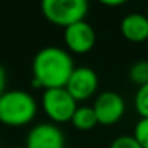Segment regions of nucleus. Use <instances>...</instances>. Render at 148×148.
<instances>
[{"label":"nucleus","instance_id":"obj_18","mask_svg":"<svg viewBox=\"0 0 148 148\" xmlns=\"http://www.w3.org/2000/svg\"><path fill=\"white\" fill-rule=\"evenodd\" d=\"M64 148H70V147H64Z\"/></svg>","mask_w":148,"mask_h":148},{"label":"nucleus","instance_id":"obj_5","mask_svg":"<svg viewBox=\"0 0 148 148\" xmlns=\"http://www.w3.org/2000/svg\"><path fill=\"white\" fill-rule=\"evenodd\" d=\"M97 123L102 126H113L123 118L126 112V102L116 91H103L96 97L92 105Z\"/></svg>","mask_w":148,"mask_h":148},{"label":"nucleus","instance_id":"obj_17","mask_svg":"<svg viewBox=\"0 0 148 148\" xmlns=\"http://www.w3.org/2000/svg\"><path fill=\"white\" fill-rule=\"evenodd\" d=\"M14 148H26V147H14Z\"/></svg>","mask_w":148,"mask_h":148},{"label":"nucleus","instance_id":"obj_2","mask_svg":"<svg viewBox=\"0 0 148 148\" xmlns=\"http://www.w3.org/2000/svg\"><path fill=\"white\" fill-rule=\"evenodd\" d=\"M38 103L30 92L7 89L0 96V123L10 127H23L34 121Z\"/></svg>","mask_w":148,"mask_h":148},{"label":"nucleus","instance_id":"obj_19","mask_svg":"<svg viewBox=\"0 0 148 148\" xmlns=\"http://www.w3.org/2000/svg\"><path fill=\"white\" fill-rule=\"evenodd\" d=\"M147 16H148V11H147Z\"/></svg>","mask_w":148,"mask_h":148},{"label":"nucleus","instance_id":"obj_3","mask_svg":"<svg viewBox=\"0 0 148 148\" xmlns=\"http://www.w3.org/2000/svg\"><path fill=\"white\" fill-rule=\"evenodd\" d=\"M42 14L51 24L69 27L78 21H84L89 10L88 0H40Z\"/></svg>","mask_w":148,"mask_h":148},{"label":"nucleus","instance_id":"obj_8","mask_svg":"<svg viewBox=\"0 0 148 148\" xmlns=\"http://www.w3.org/2000/svg\"><path fill=\"white\" fill-rule=\"evenodd\" d=\"M65 137L54 123H38L26 137V148H64Z\"/></svg>","mask_w":148,"mask_h":148},{"label":"nucleus","instance_id":"obj_10","mask_svg":"<svg viewBox=\"0 0 148 148\" xmlns=\"http://www.w3.org/2000/svg\"><path fill=\"white\" fill-rule=\"evenodd\" d=\"M72 124L78 131H89L97 123V116L92 107H78L72 116Z\"/></svg>","mask_w":148,"mask_h":148},{"label":"nucleus","instance_id":"obj_4","mask_svg":"<svg viewBox=\"0 0 148 148\" xmlns=\"http://www.w3.org/2000/svg\"><path fill=\"white\" fill-rule=\"evenodd\" d=\"M77 103L78 102L65 88L45 89L42 94V108L54 124H64L72 121V116L78 108Z\"/></svg>","mask_w":148,"mask_h":148},{"label":"nucleus","instance_id":"obj_14","mask_svg":"<svg viewBox=\"0 0 148 148\" xmlns=\"http://www.w3.org/2000/svg\"><path fill=\"white\" fill-rule=\"evenodd\" d=\"M110 148H142L134 135H119L112 142Z\"/></svg>","mask_w":148,"mask_h":148},{"label":"nucleus","instance_id":"obj_9","mask_svg":"<svg viewBox=\"0 0 148 148\" xmlns=\"http://www.w3.org/2000/svg\"><path fill=\"white\" fill-rule=\"evenodd\" d=\"M123 37L132 43H142L148 40V16L142 13H129L119 24Z\"/></svg>","mask_w":148,"mask_h":148},{"label":"nucleus","instance_id":"obj_12","mask_svg":"<svg viewBox=\"0 0 148 148\" xmlns=\"http://www.w3.org/2000/svg\"><path fill=\"white\" fill-rule=\"evenodd\" d=\"M134 105L140 118H148V83L137 89L134 97Z\"/></svg>","mask_w":148,"mask_h":148},{"label":"nucleus","instance_id":"obj_6","mask_svg":"<svg viewBox=\"0 0 148 148\" xmlns=\"http://www.w3.org/2000/svg\"><path fill=\"white\" fill-rule=\"evenodd\" d=\"M65 89L77 102L88 100L99 89V77L91 67H86V65L75 67L65 84Z\"/></svg>","mask_w":148,"mask_h":148},{"label":"nucleus","instance_id":"obj_1","mask_svg":"<svg viewBox=\"0 0 148 148\" xmlns=\"http://www.w3.org/2000/svg\"><path fill=\"white\" fill-rule=\"evenodd\" d=\"M75 64L70 53L59 46H45L32 61V88L54 89L65 88Z\"/></svg>","mask_w":148,"mask_h":148},{"label":"nucleus","instance_id":"obj_11","mask_svg":"<svg viewBox=\"0 0 148 148\" xmlns=\"http://www.w3.org/2000/svg\"><path fill=\"white\" fill-rule=\"evenodd\" d=\"M129 81L138 88L148 83V61H137L129 69Z\"/></svg>","mask_w":148,"mask_h":148},{"label":"nucleus","instance_id":"obj_7","mask_svg":"<svg viewBox=\"0 0 148 148\" xmlns=\"http://www.w3.org/2000/svg\"><path fill=\"white\" fill-rule=\"evenodd\" d=\"M96 30L88 21H78L64 29V43L69 53L86 54L96 45Z\"/></svg>","mask_w":148,"mask_h":148},{"label":"nucleus","instance_id":"obj_13","mask_svg":"<svg viewBox=\"0 0 148 148\" xmlns=\"http://www.w3.org/2000/svg\"><path fill=\"white\" fill-rule=\"evenodd\" d=\"M134 138L142 148H148V118H140L134 126Z\"/></svg>","mask_w":148,"mask_h":148},{"label":"nucleus","instance_id":"obj_16","mask_svg":"<svg viewBox=\"0 0 148 148\" xmlns=\"http://www.w3.org/2000/svg\"><path fill=\"white\" fill-rule=\"evenodd\" d=\"M97 2H100L102 5H105V7H121V5H124L127 0H97Z\"/></svg>","mask_w":148,"mask_h":148},{"label":"nucleus","instance_id":"obj_15","mask_svg":"<svg viewBox=\"0 0 148 148\" xmlns=\"http://www.w3.org/2000/svg\"><path fill=\"white\" fill-rule=\"evenodd\" d=\"M5 86H7V72H5V69L0 65V96L7 91Z\"/></svg>","mask_w":148,"mask_h":148}]
</instances>
